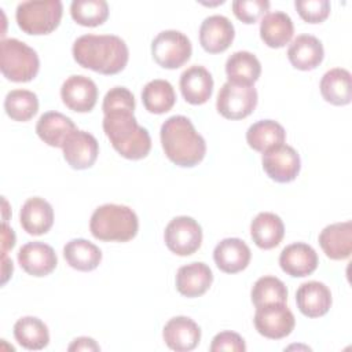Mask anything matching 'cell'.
<instances>
[{
	"label": "cell",
	"instance_id": "6da1fadb",
	"mask_svg": "<svg viewBox=\"0 0 352 352\" xmlns=\"http://www.w3.org/2000/svg\"><path fill=\"white\" fill-rule=\"evenodd\" d=\"M103 131L114 150L128 160H142L151 148L146 128L133 116L135 98L125 87H114L103 98Z\"/></svg>",
	"mask_w": 352,
	"mask_h": 352
},
{
	"label": "cell",
	"instance_id": "7a4b0ae2",
	"mask_svg": "<svg viewBox=\"0 0 352 352\" xmlns=\"http://www.w3.org/2000/svg\"><path fill=\"white\" fill-rule=\"evenodd\" d=\"M74 60L100 74H117L128 63L129 51L125 41L114 34H84L72 48Z\"/></svg>",
	"mask_w": 352,
	"mask_h": 352
},
{
	"label": "cell",
	"instance_id": "3957f363",
	"mask_svg": "<svg viewBox=\"0 0 352 352\" xmlns=\"http://www.w3.org/2000/svg\"><path fill=\"white\" fill-rule=\"evenodd\" d=\"M160 136L165 155L177 166H195L206 154L205 139L184 116L169 117L162 124Z\"/></svg>",
	"mask_w": 352,
	"mask_h": 352
},
{
	"label": "cell",
	"instance_id": "277c9868",
	"mask_svg": "<svg viewBox=\"0 0 352 352\" xmlns=\"http://www.w3.org/2000/svg\"><path fill=\"white\" fill-rule=\"evenodd\" d=\"M89 230L99 241L128 242L136 236L139 220L129 206L104 204L92 213Z\"/></svg>",
	"mask_w": 352,
	"mask_h": 352
},
{
	"label": "cell",
	"instance_id": "5b68a950",
	"mask_svg": "<svg viewBox=\"0 0 352 352\" xmlns=\"http://www.w3.org/2000/svg\"><path fill=\"white\" fill-rule=\"evenodd\" d=\"M0 69L7 80L28 82L38 73V55L18 38H3L0 43Z\"/></svg>",
	"mask_w": 352,
	"mask_h": 352
},
{
	"label": "cell",
	"instance_id": "8992f818",
	"mask_svg": "<svg viewBox=\"0 0 352 352\" xmlns=\"http://www.w3.org/2000/svg\"><path fill=\"white\" fill-rule=\"evenodd\" d=\"M63 6L59 0L22 1L16 7L15 18L19 29L28 34H48L62 19Z\"/></svg>",
	"mask_w": 352,
	"mask_h": 352
},
{
	"label": "cell",
	"instance_id": "52a82bcc",
	"mask_svg": "<svg viewBox=\"0 0 352 352\" xmlns=\"http://www.w3.org/2000/svg\"><path fill=\"white\" fill-rule=\"evenodd\" d=\"M192 47L190 38L179 30H164L151 43L154 60L165 69H177L191 56Z\"/></svg>",
	"mask_w": 352,
	"mask_h": 352
},
{
	"label": "cell",
	"instance_id": "ba28073f",
	"mask_svg": "<svg viewBox=\"0 0 352 352\" xmlns=\"http://www.w3.org/2000/svg\"><path fill=\"white\" fill-rule=\"evenodd\" d=\"M257 104V91L253 85L224 82L219 91L217 111L228 120H242L248 117Z\"/></svg>",
	"mask_w": 352,
	"mask_h": 352
},
{
	"label": "cell",
	"instance_id": "9c48e42d",
	"mask_svg": "<svg viewBox=\"0 0 352 352\" xmlns=\"http://www.w3.org/2000/svg\"><path fill=\"white\" fill-rule=\"evenodd\" d=\"M164 239L172 253L177 256H190L201 246L202 230L192 217L177 216L168 223Z\"/></svg>",
	"mask_w": 352,
	"mask_h": 352
},
{
	"label": "cell",
	"instance_id": "30bf717a",
	"mask_svg": "<svg viewBox=\"0 0 352 352\" xmlns=\"http://www.w3.org/2000/svg\"><path fill=\"white\" fill-rule=\"evenodd\" d=\"M253 320L256 330L271 340L285 338L293 331L296 324L294 315L285 302L257 307Z\"/></svg>",
	"mask_w": 352,
	"mask_h": 352
},
{
	"label": "cell",
	"instance_id": "8fae6325",
	"mask_svg": "<svg viewBox=\"0 0 352 352\" xmlns=\"http://www.w3.org/2000/svg\"><path fill=\"white\" fill-rule=\"evenodd\" d=\"M261 162L264 172L278 183H289L294 180L301 168L298 153L285 143L264 151Z\"/></svg>",
	"mask_w": 352,
	"mask_h": 352
},
{
	"label": "cell",
	"instance_id": "7c38bea8",
	"mask_svg": "<svg viewBox=\"0 0 352 352\" xmlns=\"http://www.w3.org/2000/svg\"><path fill=\"white\" fill-rule=\"evenodd\" d=\"M60 98L66 107L77 113L91 111L98 99L96 84L85 76H70L60 88Z\"/></svg>",
	"mask_w": 352,
	"mask_h": 352
},
{
	"label": "cell",
	"instance_id": "4fadbf2b",
	"mask_svg": "<svg viewBox=\"0 0 352 352\" xmlns=\"http://www.w3.org/2000/svg\"><path fill=\"white\" fill-rule=\"evenodd\" d=\"M63 157L73 169L91 168L99 154V144L94 135L76 129L65 142Z\"/></svg>",
	"mask_w": 352,
	"mask_h": 352
},
{
	"label": "cell",
	"instance_id": "5bb4252c",
	"mask_svg": "<svg viewBox=\"0 0 352 352\" xmlns=\"http://www.w3.org/2000/svg\"><path fill=\"white\" fill-rule=\"evenodd\" d=\"M235 37L231 21L223 15H210L204 19L199 28V43L209 54L226 51Z\"/></svg>",
	"mask_w": 352,
	"mask_h": 352
},
{
	"label": "cell",
	"instance_id": "9a60e30c",
	"mask_svg": "<svg viewBox=\"0 0 352 352\" xmlns=\"http://www.w3.org/2000/svg\"><path fill=\"white\" fill-rule=\"evenodd\" d=\"M18 263L29 275L45 276L55 270L58 258L50 245L44 242H29L19 249Z\"/></svg>",
	"mask_w": 352,
	"mask_h": 352
},
{
	"label": "cell",
	"instance_id": "2e32d148",
	"mask_svg": "<svg viewBox=\"0 0 352 352\" xmlns=\"http://www.w3.org/2000/svg\"><path fill=\"white\" fill-rule=\"evenodd\" d=\"M318 261L315 249L304 242L287 245L279 256V265L282 271L293 278L311 275L316 270Z\"/></svg>",
	"mask_w": 352,
	"mask_h": 352
},
{
	"label": "cell",
	"instance_id": "e0dca14e",
	"mask_svg": "<svg viewBox=\"0 0 352 352\" xmlns=\"http://www.w3.org/2000/svg\"><path fill=\"white\" fill-rule=\"evenodd\" d=\"M162 337L170 349L176 352H188L199 344L201 329L187 316H175L165 324Z\"/></svg>",
	"mask_w": 352,
	"mask_h": 352
},
{
	"label": "cell",
	"instance_id": "ac0fdd59",
	"mask_svg": "<svg viewBox=\"0 0 352 352\" xmlns=\"http://www.w3.org/2000/svg\"><path fill=\"white\" fill-rule=\"evenodd\" d=\"M250 249L239 238H226L213 250V260L217 268L226 274H236L250 263Z\"/></svg>",
	"mask_w": 352,
	"mask_h": 352
},
{
	"label": "cell",
	"instance_id": "d6986e66",
	"mask_svg": "<svg viewBox=\"0 0 352 352\" xmlns=\"http://www.w3.org/2000/svg\"><path fill=\"white\" fill-rule=\"evenodd\" d=\"M296 302L302 315L308 318H319L326 315L330 309L331 293L324 283L309 280L297 289Z\"/></svg>",
	"mask_w": 352,
	"mask_h": 352
},
{
	"label": "cell",
	"instance_id": "ffe728a7",
	"mask_svg": "<svg viewBox=\"0 0 352 352\" xmlns=\"http://www.w3.org/2000/svg\"><path fill=\"white\" fill-rule=\"evenodd\" d=\"M180 91L191 104L206 103L213 92L212 74L204 66H190L180 76Z\"/></svg>",
	"mask_w": 352,
	"mask_h": 352
},
{
	"label": "cell",
	"instance_id": "44dd1931",
	"mask_svg": "<svg viewBox=\"0 0 352 352\" xmlns=\"http://www.w3.org/2000/svg\"><path fill=\"white\" fill-rule=\"evenodd\" d=\"M213 282L212 270L205 263H190L177 270L176 289L184 297L205 294Z\"/></svg>",
	"mask_w": 352,
	"mask_h": 352
},
{
	"label": "cell",
	"instance_id": "7402d4cb",
	"mask_svg": "<svg viewBox=\"0 0 352 352\" xmlns=\"http://www.w3.org/2000/svg\"><path fill=\"white\" fill-rule=\"evenodd\" d=\"M319 245L331 260H344L352 252V223L342 221L324 227L319 234Z\"/></svg>",
	"mask_w": 352,
	"mask_h": 352
},
{
	"label": "cell",
	"instance_id": "603a6c76",
	"mask_svg": "<svg viewBox=\"0 0 352 352\" xmlns=\"http://www.w3.org/2000/svg\"><path fill=\"white\" fill-rule=\"evenodd\" d=\"M19 221L22 228L30 235H43L54 224V209L44 198H29L21 209Z\"/></svg>",
	"mask_w": 352,
	"mask_h": 352
},
{
	"label": "cell",
	"instance_id": "cb8c5ba5",
	"mask_svg": "<svg viewBox=\"0 0 352 352\" xmlns=\"http://www.w3.org/2000/svg\"><path fill=\"white\" fill-rule=\"evenodd\" d=\"M324 51L319 38L312 34L297 36L287 50L290 63L298 70H312L323 60Z\"/></svg>",
	"mask_w": 352,
	"mask_h": 352
},
{
	"label": "cell",
	"instance_id": "d4e9b609",
	"mask_svg": "<svg viewBox=\"0 0 352 352\" xmlns=\"http://www.w3.org/2000/svg\"><path fill=\"white\" fill-rule=\"evenodd\" d=\"M74 122L59 111L44 113L36 125L38 138L51 147H63L66 139L76 131Z\"/></svg>",
	"mask_w": 352,
	"mask_h": 352
},
{
	"label": "cell",
	"instance_id": "484cf974",
	"mask_svg": "<svg viewBox=\"0 0 352 352\" xmlns=\"http://www.w3.org/2000/svg\"><path fill=\"white\" fill-rule=\"evenodd\" d=\"M285 235L282 219L271 212L258 213L250 224V236L253 242L264 250L274 249L280 243Z\"/></svg>",
	"mask_w": 352,
	"mask_h": 352
},
{
	"label": "cell",
	"instance_id": "4316f807",
	"mask_svg": "<svg viewBox=\"0 0 352 352\" xmlns=\"http://www.w3.org/2000/svg\"><path fill=\"white\" fill-rule=\"evenodd\" d=\"M294 25L283 11L267 12L260 22V37L271 48L285 47L293 37Z\"/></svg>",
	"mask_w": 352,
	"mask_h": 352
},
{
	"label": "cell",
	"instance_id": "83f0119b",
	"mask_svg": "<svg viewBox=\"0 0 352 352\" xmlns=\"http://www.w3.org/2000/svg\"><path fill=\"white\" fill-rule=\"evenodd\" d=\"M323 99L334 106H345L352 99L351 73L346 69L336 67L326 72L320 80Z\"/></svg>",
	"mask_w": 352,
	"mask_h": 352
},
{
	"label": "cell",
	"instance_id": "f1b7e54d",
	"mask_svg": "<svg viewBox=\"0 0 352 352\" xmlns=\"http://www.w3.org/2000/svg\"><path fill=\"white\" fill-rule=\"evenodd\" d=\"M226 74L230 82L253 85L261 74V65L252 52L236 51L226 62Z\"/></svg>",
	"mask_w": 352,
	"mask_h": 352
},
{
	"label": "cell",
	"instance_id": "f546056e",
	"mask_svg": "<svg viewBox=\"0 0 352 352\" xmlns=\"http://www.w3.org/2000/svg\"><path fill=\"white\" fill-rule=\"evenodd\" d=\"M63 257L66 263L77 271H92L102 261L100 249L82 238L69 241L63 248Z\"/></svg>",
	"mask_w": 352,
	"mask_h": 352
},
{
	"label": "cell",
	"instance_id": "4dcf8cb0",
	"mask_svg": "<svg viewBox=\"0 0 352 352\" xmlns=\"http://www.w3.org/2000/svg\"><path fill=\"white\" fill-rule=\"evenodd\" d=\"M14 337L21 346L29 351L44 349L50 342L47 324L36 316H23L14 324Z\"/></svg>",
	"mask_w": 352,
	"mask_h": 352
},
{
	"label": "cell",
	"instance_id": "1f68e13d",
	"mask_svg": "<svg viewBox=\"0 0 352 352\" xmlns=\"http://www.w3.org/2000/svg\"><path fill=\"white\" fill-rule=\"evenodd\" d=\"M285 139V128L274 120H260L252 124L246 132L248 144L260 153L282 144Z\"/></svg>",
	"mask_w": 352,
	"mask_h": 352
},
{
	"label": "cell",
	"instance_id": "d6a6232c",
	"mask_svg": "<svg viewBox=\"0 0 352 352\" xmlns=\"http://www.w3.org/2000/svg\"><path fill=\"white\" fill-rule=\"evenodd\" d=\"M142 102L147 111L153 114H164L173 107L176 102V94L169 81L157 78L148 81L143 87Z\"/></svg>",
	"mask_w": 352,
	"mask_h": 352
},
{
	"label": "cell",
	"instance_id": "836d02e7",
	"mask_svg": "<svg viewBox=\"0 0 352 352\" xmlns=\"http://www.w3.org/2000/svg\"><path fill=\"white\" fill-rule=\"evenodd\" d=\"M4 110L15 121H29L38 110L37 95L28 89H12L4 99Z\"/></svg>",
	"mask_w": 352,
	"mask_h": 352
},
{
	"label": "cell",
	"instance_id": "e575fe53",
	"mask_svg": "<svg viewBox=\"0 0 352 352\" xmlns=\"http://www.w3.org/2000/svg\"><path fill=\"white\" fill-rule=\"evenodd\" d=\"M250 296H252V302L257 308L267 304L286 302L287 289L279 278L267 275L256 280V283L252 287Z\"/></svg>",
	"mask_w": 352,
	"mask_h": 352
},
{
	"label": "cell",
	"instance_id": "d590c367",
	"mask_svg": "<svg viewBox=\"0 0 352 352\" xmlns=\"http://www.w3.org/2000/svg\"><path fill=\"white\" fill-rule=\"evenodd\" d=\"M72 18L81 26H99L109 16V6L104 0H74L70 4Z\"/></svg>",
	"mask_w": 352,
	"mask_h": 352
},
{
	"label": "cell",
	"instance_id": "8d00e7d4",
	"mask_svg": "<svg viewBox=\"0 0 352 352\" xmlns=\"http://www.w3.org/2000/svg\"><path fill=\"white\" fill-rule=\"evenodd\" d=\"M270 10L267 0H235L232 1V11L235 16L243 23L257 22Z\"/></svg>",
	"mask_w": 352,
	"mask_h": 352
},
{
	"label": "cell",
	"instance_id": "74e56055",
	"mask_svg": "<svg viewBox=\"0 0 352 352\" xmlns=\"http://www.w3.org/2000/svg\"><path fill=\"white\" fill-rule=\"evenodd\" d=\"M294 7L308 23H320L330 14V3L327 0H296Z\"/></svg>",
	"mask_w": 352,
	"mask_h": 352
},
{
	"label": "cell",
	"instance_id": "f35d334b",
	"mask_svg": "<svg viewBox=\"0 0 352 352\" xmlns=\"http://www.w3.org/2000/svg\"><path fill=\"white\" fill-rule=\"evenodd\" d=\"M212 352H221V351H232V352H245L246 345L243 338L234 331H221L216 334L210 344Z\"/></svg>",
	"mask_w": 352,
	"mask_h": 352
},
{
	"label": "cell",
	"instance_id": "ab89813d",
	"mask_svg": "<svg viewBox=\"0 0 352 352\" xmlns=\"http://www.w3.org/2000/svg\"><path fill=\"white\" fill-rule=\"evenodd\" d=\"M100 346L96 344L94 338L89 337H78L73 340V342L69 345L67 351H99Z\"/></svg>",
	"mask_w": 352,
	"mask_h": 352
},
{
	"label": "cell",
	"instance_id": "60d3db41",
	"mask_svg": "<svg viewBox=\"0 0 352 352\" xmlns=\"http://www.w3.org/2000/svg\"><path fill=\"white\" fill-rule=\"evenodd\" d=\"M1 254H7V252L10 249L14 248L15 245V234L14 231L7 226V223L4 221L3 223V227H1Z\"/></svg>",
	"mask_w": 352,
	"mask_h": 352
},
{
	"label": "cell",
	"instance_id": "b9f144b4",
	"mask_svg": "<svg viewBox=\"0 0 352 352\" xmlns=\"http://www.w3.org/2000/svg\"><path fill=\"white\" fill-rule=\"evenodd\" d=\"M1 275H3V278H1V283L4 285L7 280H8V278H10V275L12 274V270H14V267H12V261L7 257V254H1Z\"/></svg>",
	"mask_w": 352,
	"mask_h": 352
}]
</instances>
